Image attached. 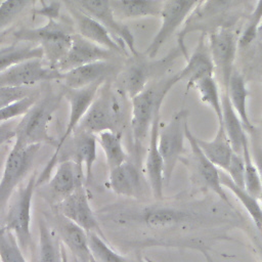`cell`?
Returning a JSON list of instances; mask_svg holds the SVG:
<instances>
[{"instance_id": "bcb514c9", "label": "cell", "mask_w": 262, "mask_h": 262, "mask_svg": "<svg viewBox=\"0 0 262 262\" xmlns=\"http://www.w3.org/2000/svg\"><path fill=\"white\" fill-rule=\"evenodd\" d=\"M68 256H69V261H70V262H81V261H79L77 258H75L74 256L70 255L69 253H68Z\"/></svg>"}, {"instance_id": "8d00e7d4", "label": "cell", "mask_w": 262, "mask_h": 262, "mask_svg": "<svg viewBox=\"0 0 262 262\" xmlns=\"http://www.w3.org/2000/svg\"><path fill=\"white\" fill-rule=\"evenodd\" d=\"M32 0H4L0 4V30L11 24Z\"/></svg>"}, {"instance_id": "f1b7e54d", "label": "cell", "mask_w": 262, "mask_h": 262, "mask_svg": "<svg viewBox=\"0 0 262 262\" xmlns=\"http://www.w3.org/2000/svg\"><path fill=\"white\" fill-rule=\"evenodd\" d=\"M31 58H42L41 47L29 41H18L0 48V73L11 66Z\"/></svg>"}, {"instance_id": "1f68e13d", "label": "cell", "mask_w": 262, "mask_h": 262, "mask_svg": "<svg viewBox=\"0 0 262 262\" xmlns=\"http://www.w3.org/2000/svg\"><path fill=\"white\" fill-rule=\"evenodd\" d=\"M38 262H61L60 241L57 234L42 219L39 220Z\"/></svg>"}, {"instance_id": "816d5d0a", "label": "cell", "mask_w": 262, "mask_h": 262, "mask_svg": "<svg viewBox=\"0 0 262 262\" xmlns=\"http://www.w3.org/2000/svg\"><path fill=\"white\" fill-rule=\"evenodd\" d=\"M149 262H150V261H149Z\"/></svg>"}, {"instance_id": "603a6c76", "label": "cell", "mask_w": 262, "mask_h": 262, "mask_svg": "<svg viewBox=\"0 0 262 262\" xmlns=\"http://www.w3.org/2000/svg\"><path fill=\"white\" fill-rule=\"evenodd\" d=\"M148 78L147 62L139 56H133L130 63L118 74V89L124 96L131 99L147 86Z\"/></svg>"}, {"instance_id": "484cf974", "label": "cell", "mask_w": 262, "mask_h": 262, "mask_svg": "<svg viewBox=\"0 0 262 262\" xmlns=\"http://www.w3.org/2000/svg\"><path fill=\"white\" fill-rule=\"evenodd\" d=\"M194 138L199 147L207 157V159L212 162L218 169L225 172L229 166L233 150L225 134L222 124H218V129L213 139L205 140L196 136H194Z\"/></svg>"}, {"instance_id": "e0dca14e", "label": "cell", "mask_w": 262, "mask_h": 262, "mask_svg": "<svg viewBox=\"0 0 262 262\" xmlns=\"http://www.w3.org/2000/svg\"><path fill=\"white\" fill-rule=\"evenodd\" d=\"M119 74L118 64L115 60H100L90 62L62 73L59 80L63 87L82 88L91 84L105 82Z\"/></svg>"}, {"instance_id": "7a4b0ae2", "label": "cell", "mask_w": 262, "mask_h": 262, "mask_svg": "<svg viewBox=\"0 0 262 262\" xmlns=\"http://www.w3.org/2000/svg\"><path fill=\"white\" fill-rule=\"evenodd\" d=\"M179 81L178 74H174L160 82L146 86L130 99V125L138 163H140L141 150L149 135L151 124L155 118L161 114V107L166 95Z\"/></svg>"}, {"instance_id": "5bb4252c", "label": "cell", "mask_w": 262, "mask_h": 262, "mask_svg": "<svg viewBox=\"0 0 262 262\" xmlns=\"http://www.w3.org/2000/svg\"><path fill=\"white\" fill-rule=\"evenodd\" d=\"M58 210L62 216L82 227L87 233L95 232L104 237L98 219L90 206L84 185L60 200Z\"/></svg>"}, {"instance_id": "5b68a950", "label": "cell", "mask_w": 262, "mask_h": 262, "mask_svg": "<svg viewBox=\"0 0 262 262\" xmlns=\"http://www.w3.org/2000/svg\"><path fill=\"white\" fill-rule=\"evenodd\" d=\"M37 172L31 174L26 183H20L8 202L4 227L14 235L24 255L30 254L33 246L31 211L37 180Z\"/></svg>"}, {"instance_id": "681fc988", "label": "cell", "mask_w": 262, "mask_h": 262, "mask_svg": "<svg viewBox=\"0 0 262 262\" xmlns=\"http://www.w3.org/2000/svg\"><path fill=\"white\" fill-rule=\"evenodd\" d=\"M2 161H1V158H0V171H1V168H2Z\"/></svg>"}, {"instance_id": "ac0fdd59", "label": "cell", "mask_w": 262, "mask_h": 262, "mask_svg": "<svg viewBox=\"0 0 262 262\" xmlns=\"http://www.w3.org/2000/svg\"><path fill=\"white\" fill-rule=\"evenodd\" d=\"M161 114L158 115L150 127L149 139L144 160V170L150 191L156 201L163 200L164 163L158 146Z\"/></svg>"}, {"instance_id": "f35d334b", "label": "cell", "mask_w": 262, "mask_h": 262, "mask_svg": "<svg viewBox=\"0 0 262 262\" xmlns=\"http://www.w3.org/2000/svg\"><path fill=\"white\" fill-rule=\"evenodd\" d=\"M33 87H0V110L25 97L39 93Z\"/></svg>"}, {"instance_id": "7dc6e473", "label": "cell", "mask_w": 262, "mask_h": 262, "mask_svg": "<svg viewBox=\"0 0 262 262\" xmlns=\"http://www.w3.org/2000/svg\"><path fill=\"white\" fill-rule=\"evenodd\" d=\"M191 1V3H192V5L194 6V8L198 6V4L201 2V0H190Z\"/></svg>"}, {"instance_id": "f546056e", "label": "cell", "mask_w": 262, "mask_h": 262, "mask_svg": "<svg viewBox=\"0 0 262 262\" xmlns=\"http://www.w3.org/2000/svg\"><path fill=\"white\" fill-rule=\"evenodd\" d=\"M220 182L221 185L227 189H229L235 198L239 201L243 207L246 209L251 219L253 220L254 226L262 232V207L259 204V200L250 194L245 187H241L236 185L226 172L219 170Z\"/></svg>"}, {"instance_id": "f6af8a7d", "label": "cell", "mask_w": 262, "mask_h": 262, "mask_svg": "<svg viewBox=\"0 0 262 262\" xmlns=\"http://www.w3.org/2000/svg\"><path fill=\"white\" fill-rule=\"evenodd\" d=\"M60 253H61V262H70L69 256H68V251L61 243H60Z\"/></svg>"}, {"instance_id": "b9f144b4", "label": "cell", "mask_w": 262, "mask_h": 262, "mask_svg": "<svg viewBox=\"0 0 262 262\" xmlns=\"http://www.w3.org/2000/svg\"><path fill=\"white\" fill-rule=\"evenodd\" d=\"M17 123L18 121H16V119H12L0 124V146L12 138H15Z\"/></svg>"}, {"instance_id": "d590c367", "label": "cell", "mask_w": 262, "mask_h": 262, "mask_svg": "<svg viewBox=\"0 0 262 262\" xmlns=\"http://www.w3.org/2000/svg\"><path fill=\"white\" fill-rule=\"evenodd\" d=\"M243 159L245 165V188L246 190L258 200H262V184L258 170L253 162L250 146L246 147L243 151Z\"/></svg>"}, {"instance_id": "7bdbcfd3", "label": "cell", "mask_w": 262, "mask_h": 262, "mask_svg": "<svg viewBox=\"0 0 262 262\" xmlns=\"http://www.w3.org/2000/svg\"><path fill=\"white\" fill-rule=\"evenodd\" d=\"M252 137H253V139H252V144L250 147L251 156H252L253 162L258 170L261 184H262V143L254 136H252Z\"/></svg>"}, {"instance_id": "ee69618b", "label": "cell", "mask_w": 262, "mask_h": 262, "mask_svg": "<svg viewBox=\"0 0 262 262\" xmlns=\"http://www.w3.org/2000/svg\"><path fill=\"white\" fill-rule=\"evenodd\" d=\"M255 229H256L255 231L251 232V241H252L255 253L258 255L260 261L262 262V232L259 231L256 227Z\"/></svg>"}, {"instance_id": "c3c4849f", "label": "cell", "mask_w": 262, "mask_h": 262, "mask_svg": "<svg viewBox=\"0 0 262 262\" xmlns=\"http://www.w3.org/2000/svg\"><path fill=\"white\" fill-rule=\"evenodd\" d=\"M89 262H97V261H96V260L91 256V258H90V261H89Z\"/></svg>"}, {"instance_id": "4316f807", "label": "cell", "mask_w": 262, "mask_h": 262, "mask_svg": "<svg viewBox=\"0 0 262 262\" xmlns=\"http://www.w3.org/2000/svg\"><path fill=\"white\" fill-rule=\"evenodd\" d=\"M224 91L226 92L228 99L242 121L247 133H249L251 136L256 134V129L248 114L247 99L249 96V91L247 89L245 79L241 73L235 70L233 71Z\"/></svg>"}, {"instance_id": "4fadbf2b", "label": "cell", "mask_w": 262, "mask_h": 262, "mask_svg": "<svg viewBox=\"0 0 262 262\" xmlns=\"http://www.w3.org/2000/svg\"><path fill=\"white\" fill-rule=\"evenodd\" d=\"M207 41L215 71L220 74L226 88L234 71L238 40L232 30L222 27L210 33Z\"/></svg>"}, {"instance_id": "f907efd6", "label": "cell", "mask_w": 262, "mask_h": 262, "mask_svg": "<svg viewBox=\"0 0 262 262\" xmlns=\"http://www.w3.org/2000/svg\"><path fill=\"white\" fill-rule=\"evenodd\" d=\"M0 115H1V114H0ZM1 119H2V118H1V116H0V124H1V123H3V122H2V120H1Z\"/></svg>"}, {"instance_id": "8992f818", "label": "cell", "mask_w": 262, "mask_h": 262, "mask_svg": "<svg viewBox=\"0 0 262 262\" xmlns=\"http://www.w3.org/2000/svg\"><path fill=\"white\" fill-rule=\"evenodd\" d=\"M72 35L62 25L54 18H49L47 24L35 29H21L14 36L18 41H29L38 44L42 49L43 60L51 68L57 66L66 57L72 44Z\"/></svg>"}, {"instance_id": "83f0119b", "label": "cell", "mask_w": 262, "mask_h": 262, "mask_svg": "<svg viewBox=\"0 0 262 262\" xmlns=\"http://www.w3.org/2000/svg\"><path fill=\"white\" fill-rule=\"evenodd\" d=\"M118 20L140 17H160L164 0H111Z\"/></svg>"}, {"instance_id": "44dd1931", "label": "cell", "mask_w": 262, "mask_h": 262, "mask_svg": "<svg viewBox=\"0 0 262 262\" xmlns=\"http://www.w3.org/2000/svg\"><path fill=\"white\" fill-rule=\"evenodd\" d=\"M108 185L116 194L126 198L140 199L144 193L139 167L130 161L110 170Z\"/></svg>"}, {"instance_id": "d4e9b609", "label": "cell", "mask_w": 262, "mask_h": 262, "mask_svg": "<svg viewBox=\"0 0 262 262\" xmlns=\"http://www.w3.org/2000/svg\"><path fill=\"white\" fill-rule=\"evenodd\" d=\"M221 105L222 119L218 124H222L233 152L243 157V151L246 147L250 146V141L247 131L237 114L233 110L225 91L221 94Z\"/></svg>"}, {"instance_id": "ffe728a7", "label": "cell", "mask_w": 262, "mask_h": 262, "mask_svg": "<svg viewBox=\"0 0 262 262\" xmlns=\"http://www.w3.org/2000/svg\"><path fill=\"white\" fill-rule=\"evenodd\" d=\"M55 233L60 243L66 247L68 253L81 262H89L91 252L89 249L87 232L60 213L55 217Z\"/></svg>"}, {"instance_id": "4dcf8cb0", "label": "cell", "mask_w": 262, "mask_h": 262, "mask_svg": "<svg viewBox=\"0 0 262 262\" xmlns=\"http://www.w3.org/2000/svg\"><path fill=\"white\" fill-rule=\"evenodd\" d=\"M97 143L103 150L108 169H114L126 161L128 155L122 142V133L116 131H103L96 135Z\"/></svg>"}, {"instance_id": "d6986e66", "label": "cell", "mask_w": 262, "mask_h": 262, "mask_svg": "<svg viewBox=\"0 0 262 262\" xmlns=\"http://www.w3.org/2000/svg\"><path fill=\"white\" fill-rule=\"evenodd\" d=\"M215 67L211 57L208 41L203 34L189 56L186 57V64L178 72V77L181 80H186V91L193 88L194 84L209 76H214Z\"/></svg>"}, {"instance_id": "ab89813d", "label": "cell", "mask_w": 262, "mask_h": 262, "mask_svg": "<svg viewBox=\"0 0 262 262\" xmlns=\"http://www.w3.org/2000/svg\"><path fill=\"white\" fill-rule=\"evenodd\" d=\"M231 0H205L202 3H199V6L195 10L200 18L213 16L223 10H225Z\"/></svg>"}, {"instance_id": "3957f363", "label": "cell", "mask_w": 262, "mask_h": 262, "mask_svg": "<svg viewBox=\"0 0 262 262\" xmlns=\"http://www.w3.org/2000/svg\"><path fill=\"white\" fill-rule=\"evenodd\" d=\"M62 98V90L60 92L46 91L42 95L39 94L32 106L18 121L15 139L25 144H57V141L49 133V125Z\"/></svg>"}, {"instance_id": "8fae6325", "label": "cell", "mask_w": 262, "mask_h": 262, "mask_svg": "<svg viewBox=\"0 0 262 262\" xmlns=\"http://www.w3.org/2000/svg\"><path fill=\"white\" fill-rule=\"evenodd\" d=\"M75 5L82 11L104 26L110 33L129 51V54L139 56L135 40L128 27L118 20L114 14L111 0H75Z\"/></svg>"}, {"instance_id": "cb8c5ba5", "label": "cell", "mask_w": 262, "mask_h": 262, "mask_svg": "<svg viewBox=\"0 0 262 262\" xmlns=\"http://www.w3.org/2000/svg\"><path fill=\"white\" fill-rule=\"evenodd\" d=\"M73 135L72 156L74 161L84 172L85 183H89L92 176V168L96 160L97 137L96 134L76 129Z\"/></svg>"}, {"instance_id": "7402d4cb", "label": "cell", "mask_w": 262, "mask_h": 262, "mask_svg": "<svg viewBox=\"0 0 262 262\" xmlns=\"http://www.w3.org/2000/svg\"><path fill=\"white\" fill-rule=\"evenodd\" d=\"M85 176L83 170L72 160L58 163L56 170L51 174L48 188L53 196L59 201L72 193L78 187L84 185Z\"/></svg>"}, {"instance_id": "e575fe53", "label": "cell", "mask_w": 262, "mask_h": 262, "mask_svg": "<svg viewBox=\"0 0 262 262\" xmlns=\"http://www.w3.org/2000/svg\"><path fill=\"white\" fill-rule=\"evenodd\" d=\"M0 262H27L14 235L4 226L0 227Z\"/></svg>"}, {"instance_id": "277c9868", "label": "cell", "mask_w": 262, "mask_h": 262, "mask_svg": "<svg viewBox=\"0 0 262 262\" xmlns=\"http://www.w3.org/2000/svg\"><path fill=\"white\" fill-rule=\"evenodd\" d=\"M122 95L118 88L112 86L111 80L103 82L76 129L96 135L103 131L121 132L123 108L120 96Z\"/></svg>"}, {"instance_id": "60d3db41", "label": "cell", "mask_w": 262, "mask_h": 262, "mask_svg": "<svg viewBox=\"0 0 262 262\" xmlns=\"http://www.w3.org/2000/svg\"><path fill=\"white\" fill-rule=\"evenodd\" d=\"M225 172L236 185L241 187H245V179H244L245 165H244V159L242 156L233 152L229 166Z\"/></svg>"}, {"instance_id": "6da1fadb", "label": "cell", "mask_w": 262, "mask_h": 262, "mask_svg": "<svg viewBox=\"0 0 262 262\" xmlns=\"http://www.w3.org/2000/svg\"><path fill=\"white\" fill-rule=\"evenodd\" d=\"M157 204L146 205L142 208L115 210L113 222L118 224H139L152 230L186 229L214 222V212L201 211L195 206L164 204L157 201Z\"/></svg>"}, {"instance_id": "836d02e7", "label": "cell", "mask_w": 262, "mask_h": 262, "mask_svg": "<svg viewBox=\"0 0 262 262\" xmlns=\"http://www.w3.org/2000/svg\"><path fill=\"white\" fill-rule=\"evenodd\" d=\"M87 234L91 256L97 262H129L128 257L115 251L101 235L95 232Z\"/></svg>"}, {"instance_id": "30bf717a", "label": "cell", "mask_w": 262, "mask_h": 262, "mask_svg": "<svg viewBox=\"0 0 262 262\" xmlns=\"http://www.w3.org/2000/svg\"><path fill=\"white\" fill-rule=\"evenodd\" d=\"M62 74L49 67L43 58L17 62L0 73V87H33L41 82L61 79Z\"/></svg>"}, {"instance_id": "7c38bea8", "label": "cell", "mask_w": 262, "mask_h": 262, "mask_svg": "<svg viewBox=\"0 0 262 262\" xmlns=\"http://www.w3.org/2000/svg\"><path fill=\"white\" fill-rule=\"evenodd\" d=\"M194 6L190 0H164L160 14L161 26L146 48L145 54L148 58H155L161 47L185 21Z\"/></svg>"}, {"instance_id": "ba28073f", "label": "cell", "mask_w": 262, "mask_h": 262, "mask_svg": "<svg viewBox=\"0 0 262 262\" xmlns=\"http://www.w3.org/2000/svg\"><path fill=\"white\" fill-rule=\"evenodd\" d=\"M187 117L186 110H179L159 131L158 146L164 163V185H169L177 163L184 156Z\"/></svg>"}, {"instance_id": "52a82bcc", "label": "cell", "mask_w": 262, "mask_h": 262, "mask_svg": "<svg viewBox=\"0 0 262 262\" xmlns=\"http://www.w3.org/2000/svg\"><path fill=\"white\" fill-rule=\"evenodd\" d=\"M40 147V144H25L15 139L2 167L0 178V215L13 192L32 168Z\"/></svg>"}, {"instance_id": "9a60e30c", "label": "cell", "mask_w": 262, "mask_h": 262, "mask_svg": "<svg viewBox=\"0 0 262 262\" xmlns=\"http://www.w3.org/2000/svg\"><path fill=\"white\" fill-rule=\"evenodd\" d=\"M68 9L73 17L77 34L101 47L115 52L118 55H129L127 48L123 46L100 23L82 11L73 3L68 4Z\"/></svg>"}, {"instance_id": "d6a6232c", "label": "cell", "mask_w": 262, "mask_h": 262, "mask_svg": "<svg viewBox=\"0 0 262 262\" xmlns=\"http://www.w3.org/2000/svg\"><path fill=\"white\" fill-rule=\"evenodd\" d=\"M196 89L200 99L202 102L210 106L216 115L217 122L220 123L222 119V105H221V94L219 92V86L214 76L205 77L199 80L194 86Z\"/></svg>"}, {"instance_id": "74e56055", "label": "cell", "mask_w": 262, "mask_h": 262, "mask_svg": "<svg viewBox=\"0 0 262 262\" xmlns=\"http://www.w3.org/2000/svg\"><path fill=\"white\" fill-rule=\"evenodd\" d=\"M262 20V0H257V3L249 17L248 24L238 39V45L246 47L256 39V33L260 21Z\"/></svg>"}, {"instance_id": "2e32d148", "label": "cell", "mask_w": 262, "mask_h": 262, "mask_svg": "<svg viewBox=\"0 0 262 262\" xmlns=\"http://www.w3.org/2000/svg\"><path fill=\"white\" fill-rule=\"evenodd\" d=\"M115 52L101 47L77 33L72 35V44L69 52L62 61L57 66V71L61 74L77 67L100 60H115Z\"/></svg>"}, {"instance_id": "9c48e42d", "label": "cell", "mask_w": 262, "mask_h": 262, "mask_svg": "<svg viewBox=\"0 0 262 262\" xmlns=\"http://www.w3.org/2000/svg\"><path fill=\"white\" fill-rule=\"evenodd\" d=\"M185 137L190 146V154L186 157L183 156L180 159V162L186 166L191 181L202 189L213 191L226 205L232 208L225 189L220 182V169L210 162L203 154L195 141L194 135L188 127V124L185 127Z\"/></svg>"}]
</instances>
